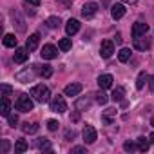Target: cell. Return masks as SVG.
<instances>
[{"label": "cell", "mask_w": 154, "mask_h": 154, "mask_svg": "<svg viewBox=\"0 0 154 154\" xmlns=\"http://www.w3.org/2000/svg\"><path fill=\"white\" fill-rule=\"evenodd\" d=\"M29 94L36 100V102H40V103H44V102H49V96H51V93H49V89L45 87V85H35L31 91H29Z\"/></svg>", "instance_id": "6da1fadb"}, {"label": "cell", "mask_w": 154, "mask_h": 154, "mask_svg": "<svg viewBox=\"0 0 154 154\" xmlns=\"http://www.w3.org/2000/svg\"><path fill=\"white\" fill-rule=\"evenodd\" d=\"M15 107H17V111H20V112H29V111H33L35 103H33V100H31V94H29V96H27V94H20V96L17 98V102H15Z\"/></svg>", "instance_id": "7a4b0ae2"}, {"label": "cell", "mask_w": 154, "mask_h": 154, "mask_svg": "<svg viewBox=\"0 0 154 154\" xmlns=\"http://www.w3.org/2000/svg\"><path fill=\"white\" fill-rule=\"evenodd\" d=\"M49 105H51V111H53V112H58V114H62V112L67 111V103H65L63 96H54V98L49 102Z\"/></svg>", "instance_id": "3957f363"}, {"label": "cell", "mask_w": 154, "mask_h": 154, "mask_svg": "<svg viewBox=\"0 0 154 154\" xmlns=\"http://www.w3.org/2000/svg\"><path fill=\"white\" fill-rule=\"evenodd\" d=\"M114 53V44L112 40H103L102 45H100V56L102 58H111Z\"/></svg>", "instance_id": "277c9868"}, {"label": "cell", "mask_w": 154, "mask_h": 154, "mask_svg": "<svg viewBox=\"0 0 154 154\" xmlns=\"http://www.w3.org/2000/svg\"><path fill=\"white\" fill-rule=\"evenodd\" d=\"M42 58L44 60H53V58H56L58 56V49L53 45V44H45L44 47H42Z\"/></svg>", "instance_id": "5b68a950"}, {"label": "cell", "mask_w": 154, "mask_h": 154, "mask_svg": "<svg viewBox=\"0 0 154 154\" xmlns=\"http://www.w3.org/2000/svg\"><path fill=\"white\" fill-rule=\"evenodd\" d=\"M82 136H84V141H85V143H94V141H96V138H98L96 129H94L93 125H87V127L82 131Z\"/></svg>", "instance_id": "8992f818"}, {"label": "cell", "mask_w": 154, "mask_h": 154, "mask_svg": "<svg viewBox=\"0 0 154 154\" xmlns=\"http://www.w3.org/2000/svg\"><path fill=\"white\" fill-rule=\"evenodd\" d=\"M35 67H36V65H35ZM35 67L26 69V71H22V72H17V74H15V78H17L18 82H22V84H26V82L33 80V76H35Z\"/></svg>", "instance_id": "52a82bcc"}, {"label": "cell", "mask_w": 154, "mask_h": 154, "mask_svg": "<svg viewBox=\"0 0 154 154\" xmlns=\"http://www.w3.org/2000/svg\"><path fill=\"white\" fill-rule=\"evenodd\" d=\"M29 58V49L26 47H18V49H15V56H13V60L17 62V63H24L26 60Z\"/></svg>", "instance_id": "ba28073f"}, {"label": "cell", "mask_w": 154, "mask_h": 154, "mask_svg": "<svg viewBox=\"0 0 154 154\" xmlns=\"http://www.w3.org/2000/svg\"><path fill=\"white\" fill-rule=\"evenodd\" d=\"M96 13H98V4H94V2L85 4V6H84V9H82V15H84L85 18H93Z\"/></svg>", "instance_id": "9c48e42d"}, {"label": "cell", "mask_w": 154, "mask_h": 154, "mask_svg": "<svg viewBox=\"0 0 154 154\" xmlns=\"http://www.w3.org/2000/svg\"><path fill=\"white\" fill-rule=\"evenodd\" d=\"M65 31H67V35H69V36L76 35V33L80 31V22H78V20H74V18L67 20V24H65Z\"/></svg>", "instance_id": "30bf717a"}, {"label": "cell", "mask_w": 154, "mask_h": 154, "mask_svg": "<svg viewBox=\"0 0 154 154\" xmlns=\"http://www.w3.org/2000/svg\"><path fill=\"white\" fill-rule=\"evenodd\" d=\"M147 31H149V26H147V24H143V22H136V24L132 26V36H134V38L143 36Z\"/></svg>", "instance_id": "8fae6325"}, {"label": "cell", "mask_w": 154, "mask_h": 154, "mask_svg": "<svg viewBox=\"0 0 154 154\" xmlns=\"http://www.w3.org/2000/svg\"><path fill=\"white\" fill-rule=\"evenodd\" d=\"M112 82H114V78H112L111 74H102L100 78H98L100 89H109V87H112Z\"/></svg>", "instance_id": "7c38bea8"}, {"label": "cell", "mask_w": 154, "mask_h": 154, "mask_svg": "<svg viewBox=\"0 0 154 154\" xmlns=\"http://www.w3.org/2000/svg\"><path fill=\"white\" fill-rule=\"evenodd\" d=\"M63 93H65V96H78L82 93V84H69Z\"/></svg>", "instance_id": "4fadbf2b"}, {"label": "cell", "mask_w": 154, "mask_h": 154, "mask_svg": "<svg viewBox=\"0 0 154 154\" xmlns=\"http://www.w3.org/2000/svg\"><path fill=\"white\" fill-rule=\"evenodd\" d=\"M111 15H112L114 20L123 18V17H125V6H122V4H114V6L111 8Z\"/></svg>", "instance_id": "5bb4252c"}, {"label": "cell", "mask_w": 154, "mask_h": 154, "mask_svg": "<svg viewBox=\"0 0 154 154\" xmlns=\"http://www.w3.org/2000/svg\"><path fill=\"white\" fill-rule=\"evenodd\" d=\"M149 47H150V40H149V38H141V36L134 38V49H138V51H147Z\"/></svg>", "instance_id": "9a60e30c"}, {"label": "cell", "mask_w": 154, "mask_h": 154, "mask_svg": "<svg viewBox=\"0 0 154 154\" xmlns=\"http://www.w3.org/2000/svg\"><path fill=\"white\" fill-rule=\"evenodd\" d=\"M38 44H40V35H38V33H35V35H31V36L27 38L26 47H27L29 51H35V49L38 47Z\"/></svg>", "instance_id": "2e32d148"}, {"label": "cell", "mask_w": 154, "mask_h": 154, "mask_svg": "<svg viewBox=\"0 0 154 154\" xmlns=\"http://www.w3.org/2000/svg\"><path fill=\"white\" fill-rule=\"evenodd\" d=\"M36 71H38V74H40V76H44V78H49V76L53 74L51 65H36Z\"/></svg>", "instance_id": "e0dca14e"}, {"label": "cell", "mask_w": 154, "mask_h": 154, "mask_svg": "<svg viewBox=\"0 0 154 154\" xmlns=\"http://www.w3.org/2000/svg\"><path fill=\"white\" fill-rule=\"evenodd\" d=\"M9 111H11L9 100H8V96H4V98H2V107H0V114L8 118V116H9Z\"/></svg>", "instance_id": "ac0fdd59"}, {"label": "cell", "mask_w": 154, "mask_h": 154, "mask_svg": "<svg viewBox=\"0 0 154 154\" xmlns=\"http://www.w3.org/2000/svg\"><path fill=\"white\" fill-rule=\"evenodd\" d=\"M123 94H125V89H123V87H116V89L112 91L111 98H112L114 102H122V100H123Z\"/></svg>", "instance_id": "d6986e66"}, {"label": "cell", "mask_w": 154, "mask_h": 154, "mask_svg": "<svg viewBox=\"0 0 154 154\" xmlns=\"http://www.w3.org/2000/svg\"><path fill=\"white\" fill-rule=\"evenodd\" d=\"M145 80H149V76H147V72H145V71H141V72L138 74V80H136V89H143Z\"/></svg>", "instance_id": "ffe728a7"}, {"label": "cell", "mask_w": 154, "mask_h": 154, "mask_svg": "<svg viewBox=\"0 0 154 154\" xmlns=\"http://www.w3.org/2000/svg\"><path fill=\"white\" fill-rule=\"evenodd\" d=\"M4 45H6V47H17V38H15V35L8 33V35L4 36Z\"/></svg>", "instance_id": "44dd1931"}, {"label": "cell", "mask_w": 154, "mask_h": 154, "mask_svg": "<svg viewBox=\"0 0 154 154\" xmlns=\"http://www.w3.org/2000/svg\"><path fill=\"white\" fill-rule=\"evenodd\" d=\"M22 131H24L26 134H33V132L38 131V123H29V122H27V123L22 125Z\"/></svg>", "instance_id": "7402d4cb"}, {"label": "cell", "mask_w": 154, "mask_h": 154, "mask_svg": "<svg viewBox=\"0 0 154 154\" xmlns=\"http://www.w3.org/2000/svg\"><path fill=\"white\" fill-rule=\"evenodd\" d=\"M136 143H138V150H141V152H145V150L149 149V140H147L145 136H140V138L136 140Z\"/></svg>", "instance_id": "603a6c76"}, {"label": "cell", "mask_w": 154, "mask_h": 154, "mask_svg": "<svg viewBox=\"0 0 154 154\" xmlns=\"http://www.w3.org/2000/svg\"><path fill=\"white\" fill-rule=\"evenodd\" d=\"M118 60H120V62H129V60H131V49L123 47V49L118 53Z\"/></svg>", "instance_id": "cb8c5ba5"}, {"label": "cell", "mask_w": 154, "mask_h": 154, "mask_svg": "<svg viewBox=\"0 0 154 154\" xmlns=\"http://www.w3.org/2000/svg\"><path fill=\"white\" fill-rule=\"evenodd\" d=\"M26 150H27V141H26V140H18V141L15 143V152L22 154V152H26Z\"/></svg>", "instance_id": "d4e9b609"}, {"label": "cell", "mask_w": 154, "mask_h": 154, "mask_svg": "<svg viewBox=\"0 0 154 154\" xmlns=\"http://www.w3.org/2000/svg\"><path fill=\"white\" fill-rule=\"evenodd\" d=\"M71 45H72L71 38H62V40L58 42V47H60L62 51H69V49H71Z\"/></svg>", "instance_id": "484cf974"}, {"label": "cell", "mask_w": 154, "mask_h": 154, "mask_svg": "<svg viewBox=\"0 0 154 154\" xmlns=\"http://www.w3.org/2000/svg\"><path fill=\"white\" fill-rule=\"evenodd\" d=\"M94 96H96V102H98L100 105H105V103L109 102V98H107V94L103 93V89H102V91H98V93H96Z\"/></svg>", "instance_id": "4316f807"}, {"label": "cell", "mask_w": 154, "mask_h": 154, "mask_svg": "<svg viewBox=\"0 0 154 154\" xmlns=\"http://www.w3.org/2000/svg\"><path fill=\"white\" fill-rule=\"evenodd\" d=\"M36 147L42 149V150H51V143H49V140H45V138H40V140L36 141Z\"/></svg>", "instance_id": "83f0119b"}, {"label": "cell", "mask_w": 154, "mask_h": 154, "mask_svg": "<svg viewBox=\"0 0 154 154\" xmlns=\"http://www.w3.org/2000/svg\"><path fill=\"white\" fill-rule=\"evenodd\" d=\"M91 105V102L87 100V98H80V100H76V109L78 111H84V109H87Z\"/></svg>", "instance_id": "f1b7e54d"}, {"label": "cell", "mask_w": 154, "mask_h": 154, "mask_svg": "<svg viewBox=\"0 0 154 154\" xmlns=\"http://www.w3.org/2000/svg\"><path fill=\"white\" fill-rule=\"evenodd\" d=\"M114 114H116V109H107V111H105V116H103V122H105V123H112L111 118H112Z\"/></svg>", "instance_id": "f546056e"}, {"label": "cell", "mask_w": 154, "mask_h": 154, "mask_svg": "<svg viewBox=\"0 0 154 154\" xmlns=\"http://www.w3.org/2000/svg\"><path fill=\"white\" fill-rule=\"evenodd\" d=\"M47 26H49L51 29H54V27H58V26H60V18H58V17H51V18L47 20Z\"/></svg>", "instance_id": "4dcf8cb0"}, {"label": "cell", "mask_w": 154, "mask_h": 154, "mask_svg": "<svg viewBox=\"0 0 154 154\" xmlns=\"http://www.w3.org/2000/svg\"><path fill=\"white\" fill-rule=\"evenodd\" d=\"M123 149H125L127 152H132V150L138 149V145H134V143H131V141H125V143H123Z\"/></svg>", "instance_id": "1f68e13d"}, {"label": "cell", "mask_w": 154, "mask_h": 154, "mask_svg": "<svg viewBox=\"0 0 154 154\" xmlns=\"http://www.w3.org/2000/svg\"><path fill=\"white\" fill-rule=\"evenodd\" d=\"M8 122H9L11 127H15V125L18 123V116H17V114H9V116H8Z\"/></svg>", "instance_id": "d6a6232c"}, {"label": "cell", "mask_w": 154, "mask_h": 154, "mask_svg": "<svg viewBox=\"0 0 154 154\" xmlns=\"http://www.w3.org/2000/svg\"><path fill=\"white\" fill-rule=\"evenodd\" d=\"M58 125H60V123H58L56 120H49V122H47V129H49V131H56Z\"/></svg>", "instance_id": "836d02e7"}, {"label": "cell", "mask_w": 154, "mask_h": 154, "mask_svg": "<svg viewBox=\"0 0 154 154\" xmlns=\"http://www.w3.org/2000/svg\"><path fill=\"white\" fill-rule=\"evenodd\" d=\"M85 152H87L85 147H72V150H71V154H85Z\"/></svg>", "instance_id": "e575fe53"}, {"label": "cell", "mask_w": 154, "mask_h": 154, "mask_svg": "<svg viewBox=\"0 0 154 154\" xmlns=\"http://www.w3.org/2000/svg\"><path fill=\"white\" fill-rule=\"evenodd\" d=\"M0 152H2V154L9 152V141L8 140H2V149H0Z\"/></svg>", "instance_id": "d590c367"}, {"label": "cell", "mask_w": 154, "mask_h": 154, "mask_svg": "<svg viewBox=\"0 0 154 154\" xmlns=\"http://www.w3.org/2000/svg\"><path fill=\"white\" fill-rule=\"evenodd\" d=\"M74 136H76V132H74L72 129H67V131H65V140H72Z\"/></svg>", "instance_id": "8d00e7d4"}, {"label": "cell", "mask_w": 154, "mask_h": 154, "mask_svg": "<svg viewBox=\"0 0 154 154\" xmlns=\"http://www.w3.org/2000/svg\"><path fill=\"white\" fill-rule=\"evenodd\" d=\"M2 93H4V96H8V94L11 93V87H9V85H6V84H2Z\"/></svg>", "instance_id": "74e56055"}, {"label": "cell", "mask_w": 154, "mask_h": 154, "mask_svg": "<svg viewBox=\"0 0 154 154\" xmlns=\"http://www.w3.org/2000/svg\"><path fill=\"white\" fill-rule=\"evenodd\" d=\"M149 87H150V91L154 93V76H149Z\"/></svg>", "instance_id": "f35d334b"}, {"label": "cell", "mask_w": 154, "mask_h": 154, "mask_svg": "<svg viewBox=\"0 0 154 154\" xmlns=\"http://www.w3.org/2000/svg\"><path fill=\"white\" fill-rule=\"evenodd\" d=\"M26 4H31V6H40V0H26Z\"/></svg>", "instance_id": "ab89813d"}, {"label": "cell", "mask_w": 154, "mask_h": 154, "mask_svg": "<svg viewBox=\"0 0 154 154\" xmlns=\"http://www.w3.org/2000/svg\"><path fill=\"white\" fill-rule=\"evenodd\" d=\"M78 118H80L78 114H71V122H76V120H78Z\"/></svg>", "instance_id": "60d3db41"}, {"label": "cell", "mask_w": 154, "mask_h": 154, "mask_svg": "<svg viewBox=\"0 0 154 154\" xmlns=\"http://www.w3.org/2000/svg\"><path fill=\"white\" fill-rule=\"evenodd\" d=\"M60 2H62L63 6H69V4H71V0H60Z\"/></svg>", "instance_id": "b9f144b4"}, {"label": "cell", "mask_w": 154, "mask_h": 154, "mask_svg": "<svg viewBox=\"0 0 154 154\" xmlns=\"http://www.w3.org/2000/svg\"><path fill=\"white\" fill-rule=\"evenodd\" d=\"M123 2H127V4H136L138 0H123Z\"/></svg>", "instance_id": "7bdbcfd3"}, {"label": "cell", "mask_w": 154, "mask_h": 154, "mask_svg": "<svg viewBox=\"0 0 154 154\" xmlns=\"http://www.w3.org/2000/svg\"><path fill=\"white\" fill-rule=\"evenodd\" d=\"M149 140H150V143H154V132H152V134L149 136Z\"/></svg>", "instance_id": "ee69618b"}, {"label": "cell", "mask_w": 154, "mask_h": 154, "mask_svg": "<svg viewBox=\"0 0 154 154\" xmlns=\"http://www.w3.org/2000/svg\"><path fill=\"white\" fill-rule=\"evenodd\" d=\"M150 125H152V127H154V118H152V122H150Z\"/></svg>", "instance_id": "f6af8a7d"}]
</instances>
